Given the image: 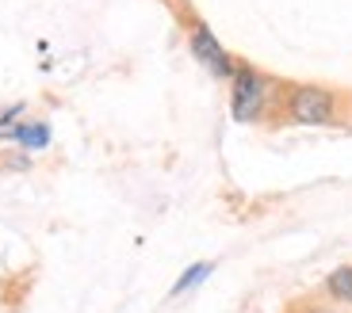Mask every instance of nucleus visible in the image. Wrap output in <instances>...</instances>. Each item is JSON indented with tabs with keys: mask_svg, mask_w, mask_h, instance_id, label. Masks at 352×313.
<instances>
[{
	"mask_svg": "<svg viewBox=\"0 0 352 313\" xmlns=\"http://www.w3.org/2000/svg\"><path fill=\"white\" fill-rule=\"evenodd\" d=\"M50 122H43V119H31V122H19V130H16V146L23 149V153H43L46 146H50Z\"/></svg>",
	"mask_w": 352,
	"mask_h": 313,
	"instance_id": "nucleus-5",
	"label": "nucleus"
},
{
	"mask_svg": "<svg viewBox=\"0 0 352 313\" xmlns=\"http://www.w3.org/2000/svg\"><path fill=\"white\" fill-rule=\"evenodd\" d=\"M283 104V80L261 73L249 61H238L230 77V115L245 126H276Z\"/></svg>",
	"mask_w": 352,
	"mask_h": 313,
	"instance_id": "nucleus-1",
	"label": "nucleus"
},
{
	"mask_svg": "<svg viewBox=\"0 0 352 313\" xmlns=\"http://www.w3.org/2000/svg\"><path fill=\"white\" fill-rule=\"evenodd\" d=\"M211 268H214V264H207V260H199V264H192V268H184V271H180V279L173 283V290H168V298H180V294H188V290H195L203 279L211 275Z\"/></svg>",
	"mask_w": 352,
	"mask_h": 313,
	"instance_id": "nucleus-6",
	"label": "nucleus"
},
{
	"mask_svg": "<svg viewBox=\"0 0 352 313\" xmlns=\"http://www.w3.org/2000/svg\"><path fill=\"white\" fill-rule=\"evenodd\" d=\"M188 50H192V58L199 61L203 69L219 80H230L234 69H238V58L214 38V31L203 23V19H188Z\"/></svg>",
	"mask_w": 352,
	"mask_h": 313,
	"instance_id": "nucleus-3",
	"label": "nucleus"
},
{
	"mask_svg": "<svg viewBox=\"0 0 352 313\" xmlns=\"http://www.w3.org/2000/svg\"><path fill=\"white\" fill-rule=\"evenodd\" d=\"M341 104V92L326 84H283L280 122H287V126H337Z\"/></svg>",
	"mask_w": 352,
	"mask_h": 313,
	"instance_id": "nucleus-2",
	"label": "nucleus"
},
{
	"mask_svg": "<svg viewBox=\"0 0 352 313\" xmlns=\"http://www.w3.org/2000/svg\"><path fill=\"white\" fill-rule=\"evenodd\" d=\"M322 298H326L329 305H352V264H341V268H333L326 275V283H322Z\"/></svg>",
	"mask_w": 352,
	"mask_h": 313,
	"instance_id": "nucleus-4",
	"label": "nucleus"
},
{
	"mask_svg": "<svg viewBox=\"0 0 352 313\" xmlns=\"http://www.w3.org/2000/svg\"><path fill=\"white\" fill-rule=\"evenodd\" d=\"M287 313H341L337 305H329L326 298H299Z\"/></svg>",
	"mask_w": 352,
	"mask_h": 313,
	"instance_id": "nucleus-8",
	"label": "nucleus"
},
{
	"mask_svg": "<svg viewBox=\"0 0 352 313\" xmlns=\"http://www.w3.org/2000/svg\"><path fill=\"white\" fill-rule=\"evenodd\" d=\"M19 119H23V104H12L8 111H0V138H16L19 130Z\"/></svg>",
	"mask_w": 352,
	"mask_h": 313,
	"instance_id": "nucleus-7",
	"label": "nucleus"
}]
</instances>
